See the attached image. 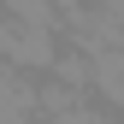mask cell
<instances>
[{
	"instance_id": "6da1fadb",
	"label": "cell",
	"mask_w": 124,
	"mask_h": 124,
	"mask_svg": "<svg viewBox=\"0 0 124 124\" xmlns=\"http://www.w3.org/2000/svg\"><path fill=\"white\" fill-rule=\"evenodd\" d=\"M53 53H59V30H41V24H12L6 47H0V59H12V71H30V77H47Z\"/></svg>"
},
{
	"instance_id": "7a4b0ae2",
	"label": "cell",
	"mask_w": 124,
	"mask_h": 124,
	"mask_svg": "<svg viewBox=\"0 0 124 124\" xmlns=\"http://www.w3.org/2000/svg\"><path fill=\"white\" fill-rule=\"evenodd\" d=\"M0 12H6L12 24H41V30H59L53 0H0Z\"/></svg>"
},
{
	"instance_id": "3957f363",
	"label": "cell",
	"mask_w": 124,
	"mask_h": 124,
	"mask_svg": "<svg viewBox=\"0 0 124 124\" xmlns=\"http://www.w3.org/2000/svg\"><path fill=\"white\" fill-rule=\"evenodd\" d=\"M6 30H12V24H6V12H0V47H6Z\"/></svg>"
},
{
	"instance_id": "277c9868",
	"label": "cell",
	"mask_w": 124,
	"mask_h": 124,
	"mask_svg": "<svg viewBox=\"0 0 124 124\" xmlns=\"http://www.w3.org/2000/svg\"><path fill=\"white\" fill-rule=\"evenodd\" d=\"M118 118H124V101H118Z\"/></svg>"
}]
</instances>
